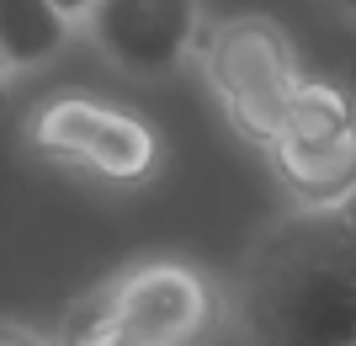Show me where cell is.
<instances>
[{
  "label": "cell",
  "instance_id": "cell-1",
  "mask_svg": "<svg viewBox=\"0 0 356 346\" xmlns=\"http://www.w3.org/2000/svg\"><path fill=\"white\" fill-rule=\"evenodd\" d=\"M234 304L250 346H356V219H277L239 267Z\"/></svg>",
  "mask_w": 356,
  "mask_h": 346
},
{
  "label": "cell",
  "instance_id": "cell-2",
  "mask_svg": "<svg viewBox=\"0 0 356 346\" xmlns=\"http://www.w3.org/2000/svg\"><path fill=\"white\" fill-rule=\"evenodd\" d=\"M218 293L186 261H134L64 315L59 346H202Z\"/></svg>",
  "mask_w": 356,
  "mask_h": 346
},
{
  "label": "cell",
  "instance_id": "cell-3",
  "mask_svg": "<svg viewBox=\"0 0 356 346\" xmlns=\"http://www.w3.org/2000/svg\"><path fill=\"white\" fill-rule=\"evenodd\" d=\"M202 75L218 96L223 118L255 144H277L287 107L303 91V59L271 16H229L202 38Z\"/></svg>",
  "mask_w": 356,
  "mask_h": 346
},
{
  "label": "cell",
  "instance_id": "cell-4",
  "mask_svg": "<svg viewBox=\"0 0 356 346\" xmlns=\"http://www.w3.org/2000/svg\"><path fill=\"white\" fill-rule=\"evenodd\" d=\"M271 166L309 213L356 208V102L335 80H303L271 144Z\"/></svg>",
  "mask_w": 356,
  "mask_h": 346
},
{
  "label": "cell",
  "instance_id": "cell-5",
  "mask_svg": "<svg viewBox=\"0 0 356 346\" xmlns=\"http://www.w3.org/2000/svg\"><path fill=\"white\" fill-rule=\"evenodd\" d=\"M32 150L48 155L64 171H86L96 181H144L149 171L160 166V134L154 123H144L128 107L96 102L86 91H64L48 96L27 123Z\"/></svg>",
  "mask_w": 356,
  "mask_h": 346
},
{
  "label": "cell",
  "instance_id": "cell-6",
  "mask_svg": "<svg viewBox=\"0 0 356 346\" xmlns=\"http://www.w3.org/2000/svg\"><path fill=\"white\" fill-rule=\"evenodd\" d=\"M106 59L128 75H170L202 38V0H96L86 16Z\"/></svg>",
  "mask_w": 356,
  "mask_h": 346
},
{
  "label": "cell",
  "instance_id": "cell-7",
  "mask_svg": "<svg viewBox=\"0 0 356 346\" xmlns=\"http://www.w3.org/2000/svg\"><path fill=\"white\" fill-rule=\"evenodd\" d=\"M70 22L54 0H0V59L6 70H38L64 48Z\"/></svg>",
  "mask_w": 356,
  "mask_h": 346
},
{
  "label": "cell",
  "instance_id": "cell-8",
  "mask_svg": "<svg viewBox=\"0 0 356 346\" xmlns=\"http://www.w3.org/2000/svg\"><path fill=\"white\" fill-rule=\"evenodd\" d=\"M0 346H54V341H43V336L27 331V325H11V320H0Z\"/></svg>",
  "mask_w": 356,
  "mask_h": 346
},
{
  "label": "cell",
  "instance_id": "cell-9",
  "mask_svg": "<svg viewBox=\"0 0 356 346\" xmlns=\"http://www.w3.org/2000/svg\"><path fill=\"white\" fill-rule=\"evenodd\" d=\"M54 6H59L64 22L74 27V22H86V16H90V6H96V0H54Z\"/></svg>",
  "mask_w": 356,
  "mask_h": 346
},
{
  "label": "cell",
  "instance_id": "cell-10",
  "mask_svg": "<svg viewBox=\"0 0 356 346\" xmlns=\"http://www.w3.org/2000/svg\"><path fill=\"white\" fill-rule=\"evenodd\" d=\"M330 6H335V11H351V16H356V0H330Z\"/></svg>",
  "mask_w": 356,
  "mask_h": 346
},
{
  "label": "cell",
  "instance_id": "cell-11",
  "mask_svg": "<svg viewBox=\"0 0 356 346\" xmlns=\"http://www.w3.org/2000/svg\"><path fill=\"white\" fill-rule=\"evenodd\" d=\"M6 75H11V70H6V59H0V91H6Z\"/></svg>",
  "mask_w": 356,
  "mask_h": 346
},
{
  "label": "cell",
  "instance_id": "cell-12",
  "mask_svg": "<svg viewBox=\"0 0 356 346\" xmlns=\"http://www.w3.org/2000/svg\"><path fill=\"white\" fill-rule=\"evenodd\" d=\"M351 219H356V208H351Z\"/></svg>",
  "mask_w": 356,
  "mask_h": 346
}]
</instances>
